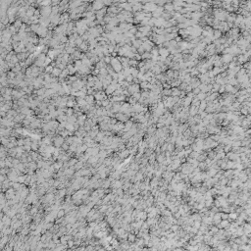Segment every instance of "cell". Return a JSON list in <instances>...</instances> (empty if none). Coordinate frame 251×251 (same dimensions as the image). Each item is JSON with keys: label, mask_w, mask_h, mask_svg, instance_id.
Wrapping results in <instances>:
<instances>
[{"label": "cell", "mask_w": 251, "mask_h": 251, "mask_svg": "<svg viewBox=\"0 0 251 251\" xmlns=\"http://www.w3.org/2000/svg\"><path fill=\"white\" fill-rule=\"evenodd\" d=\"M111 67H112V69L116 72V73H121V72L123 71V65L122 63L120 62V61L118 60V58L117 57H112V60H111Z\"/></svg>", "instance_id": "obj_1"}, {"label": "cell", "mask_w": 251, "mask_h": 251, "mask_svg": "<svg viewBox=\"0 0 251 251\" xmlns=\"http://www.w3.org/2000/svg\"><path fill=\"white\" fill-rule=\"evenodd\" d=\"M40 15L44 18H49L52 14V7L51 6H46V7H41L40 8Z\"/></svg>", "instance_id": "obj_2"}, {"label": "cell", "mask_w": 251, "mask_h": 251, "mask_svg": "<svg viewBox=\"0 0 251 251\" xmlns=\"http://www.w3.org/2000/svg\"><path fill=\"white\" fill-rule=\"evenodd\" d=\"M104 7V2L103 1H95V2H93L92 3V9L93 11H100V10H102Z\"/></svg>", "instance_id": "obj_3"}, {"label": "cell", "mask_w": 251, "mask_h": 251, "mask_svg": "<svg viewBox=\"0 0 251 251\" xmlns=\"http://www.w3.org/2000/svg\"><path fill=\"white\" fill-rule=\"evenodd\" d=\"M54 144H55V146H57V147L63 145L64 144V137H62L61 135L56 136L54 138Z\"/></svg>", "instance_id": "obj_4"}, {"label": "cell", "mask_w": 251, "mask_h": 251, "mask_svg": "<svg viewBox=\"0 0 251 251\" xmlns=\"http://www.w3.org/2000/svg\"><path fill=\"white\" fill-rule=\"evenodd\" d=\"M137 90H138V85H131L127 87V91L131 94H135V93H137Z\"/></svg>", "instance_id": "obj_5"}, {"label": "cell", "mask_w": 251, "mask_h": 251, "mask_svg": "<svg viewBox=\"0 0 251 251\" xmlns=\"http://www.w3.org/2000/svg\"><path fill=\"white\" fill-rule=\"evenodd\" d=\"M61 73H62V70H60L59 68H57V67H55V68L53 69V71H52V73H51V75H52V77H60V75H61Z\"/></svg>", "instance_id": "obj_6"}, {"label": "cell", "mask_w": 251, "mask_h": 251, "mask_svg": "<svg viewBox=\"0 0 251 251\" xmlns=\"http://www.w3.org/2000/svg\"><path fill=\"white\" fill-rule=\"evenodd\" d=\"M94 99H95V98H94L93 95H86V97H85V100H86L87 104L91 105V106L94 105Z\"/></svg>", "instance_id": "obj_7"}, {"label": "cell", "mask_w": 251, "mask_h": 251, "mask_svg": "<svg viewBox=\"0 0 251 251\" xmlns=\"http://www.w3.org/2000/svg\"><path fill=\"white\" fill-rule=\"evenodd\" d=\"M82 62H81V60H77L76 62H75V65H74V67H75V69L79 72L81 68H82Z\"/></svg>", "instance_id": "obj_8"}, {"label": "cell", "mask_w": 251, "mask_h": 251, "mask_svg": "<svg viewBox=\"0 0 251 251\" xmlns=\"http://www.w3.org/2000/svg\"><path fill=\"white\" fill-rule=\"evenodd\" d=\"M67 69H68L70 75H74V74L76 73V71H77V70L75 69V67H74L73 65H71V64H68V66H67Z\"/></svg>", "instance_id": "obj_9"}, {"label": "cell", "mask_w": 251, "mask_h": 251, "mask_svg": "<svg viewBox=\"0 0 251 251\" xmlns=\"http://www.w3.org/2000/svg\"><path fill=\"white\" fill-rule=\"evenodd\" d=\"M65 129L68 131H75V126L73 124H69V123H66V126H65Z\"/></svg>", "instance_id": "obj_10"}, {"label": "cell", "mask_w": 251, "mask_h": 251, "mask_svg": "<svg viewBox=\"0 0 251 251\" xmlns=\"http://www.w3.org/2000/svg\"><path fill=\"white\" fill-rule=\"evenodd\" d=\"M68 75H70V74H69V71H68V69L66 68L65 70L62 71V73H61V75H60V79H61V80H64Z\"/></svg>", "instance_id": "obj_11"}, {"label": "cell", "mask_w": 251, "mask_h": 251, "mask_svg": "<svg viewBox=\"0 0 251 251\" xmlns=\"http://www.w3.org/2000/svg\"><path fill=\"white\" fill-rule=\"evenodd\" d=\"M82 43H83V39H82V37H81V36H79V37H77V39H76V41H75V44H76V46H77V47H80Z\"/></svg>", "instance_id": "obj_12"}, {"label": "cell", "mask_w": 251, "mask_h": 251, "mask_svg": "<svg viewBox=\"0 0 251 251\" xmlns=\"http://www.w3.org/2000/svg\"><path fill=\"white\" fill-rule=\"evenodd\" d=\"M132 126H133V125H132L131 121H127V122H126V124H125V129H124V131H129L130 129H131V127H132Z\"/></svg>", "instance_id": "obj_13"}, {"label": "cell", "mask_w": 251, "mask_h": 251, "mask_svg": "<svg viewBox=\"0 0 251 251\" xmlns=\"http://www.w3.org/2000/svg\"><path fill=\"white\" fill-rule=\"evenodd\" d=\"M80 49H81V51H87L88 50V45L86 44V42H83L80 46Z\"/></svg>", "instance_id": "obj_14"}, {"label": "cell", "mask_w": 251, "mask_h": 251, "mask_svg": "<svg viewBox=\"0 0 251 251\" xmlns=\"http://www.w3.org/2000/svg\"><path fill=\"white\" fill-rule=\"evenodd\" d=\"M74 112H75V110L73 108H68L66 111V115L68 116V117H71V116H73L74 115Z\"/></svg>", "instance_id": "obj_15"}, {"label": "cell", "mask_w": 251, "mask_h": 251, "mask_svg": "<svg viewBox=\"0 0 251 251\" xmlns=\"http://www.w3.org/2000/svg\"><path fill=\"white\" fill-rule=\"evenodd\" d=\"M81 168H82V162L81 161H80V162H77V163H76V165H75V167H74V169L75 170H80Z\"/></svg>", "instance_id": "obj_16"}, {"label": "cell", "mask_w": 251, "mask_h": 251, "mask_svg": "<svg viewBox=\"0 0 251 251\" xmlns=\"http://www.w3.org/2000/svg\"><path fill=\"white\" fill-rule=\"evenodd\" d=\"M103 60H104V62L108 65L109 63H111V60H112V57H111V56H105V57L103 58Z\"/></svg>", "instance_id": "obj_17"}, {"label": "cell", "mask_w": 251, "mask_h": 251, "mask_svg": "<svg viewBox=\"0 0 251 251\" xmlns=\"http://www.w3.org/2000/svg\"><path fill=\"white\" fill-rule=\"evenodd\" d=\"M110 105V101L108 99H106V100H103L102 101V106H103V108H105V107H107V106H109Z\"/></svg>", "instance_id": "obj_18"}, {"label": "cell", "mask_w": 251, "mask_h": 251, "mask_svg": "<svg viewBox=\"0 0 251 251\" xmlns=\"http://www.w3.org/2000/svg\"><path fill=\"white\" fill-rule=\"evenodd\" d=\"M127 154H129V151H127V150H124V151L120 154V157L121 158H126Z\"/></svg>", "instance_id": "obj_19"}, {"label": "cell", "mask_w": 251, "mask_h": 251, "mask_svg": "<svg viewBox=\"0 0 251 251\" xmlns=\"http://www.w3.org/2000/svg\"><path fill=\"white\" fill-rule=\"evenodd\" d=\"M133 79H135V77H133L131 75H130V76H127V77H126V81H127V82L130 83V82H131V81H132V80H133Z\"/></svg>", "instance_id": "obj_20"}, {"label": "cell", "mask_w": 251, "mask_h": 251, "mask_svg": "<svg viewBox=\"0 0 251 251\" xmlns=\"http://www.w3.org/2000/svg\"><path fill=\"white\" fill-rule=\"evenodd\" d=\"M17 144H18V145H20V146L25 145V139H24V140H23V139H20V140L17 141Z\"/></svg>", "instance_id": "obj_21"}, {"label": "cell", "mask_w": 251, "mask_h": 251, "mask_svg": "<svg viewBox=\"0 0 251 251\" xmlns=\"http://www.w3.org/2000/svg\"><path fill=\"white\" fill-rule=\"evenodd\" d=\"M19 181V182H25L26 181V177H20V178H18V181Z\"/></svg>", "instance_id": "obj_22"}, {"label": "cell", "mask_w": 251, "mask_h": 251, "mask_svg": "<svg viewBox=\"0 0 251 251\" xmlns=\"http://www.w3.org/2000/svg\"><path fill=\"white\" fill-rule=\"evenodd\" d=\"M64 215V210H60V211H58V218H60V217H62Z\"/></svg>", "instance_id": "obj_23"}, {"label": "cell", "mask_w": 251, "mask_h": 251, "mask_svg": "<svg viewBox=\"0 0 251 251\" xmlns=\"http://www.w3.org/2000/svg\"><path fill=\"white\" fill-rule=\"evenodd\" d=\"M133 97H135V99H138L139 98V93H135L133 94Z\"/></svg>", "instance_id": "obj_24"}, {"label": "cell", "mask_w": 251, "mask_h": 251, "mask_svg": "<svg viewBox=\"0 0 251 251\" xmlns=\"http://www.w3.org/2000/svg\"><path fill=\"white\" fill-rule=\"evenodd\" d=\"M68 243H69V246H73V243H74V242H73V241H69Z\"/></svg>", "instance_id": "obj_25"}]
</instances>
